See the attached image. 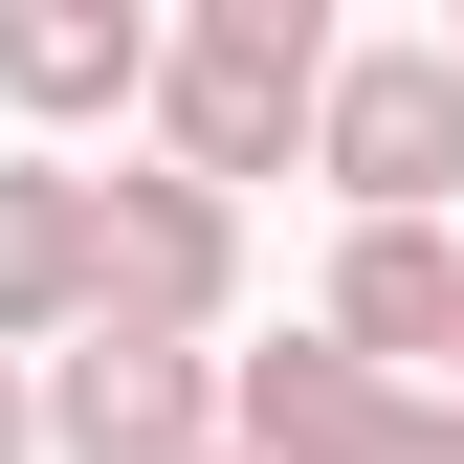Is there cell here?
Listing matches in <instances>:
<instances>
[{"mask_svg": "<svg viewBox=\"0 0 464 464\" xmlns=\"http://www.w3.org/2000/svg\"><path fill=\"white\" fill-rule=\"evenodd\" d=\"M155 111H178V178L244 199V178L310 155V111H332V23H310V0H199V23L155 44Z\"/></svg>", "mask_w": 464, "mask_h": 464, "instance_id": "obj_1", "label": "cell"}, {"mask_svg": "<svg viewBox=\"0 0 464 464\" xmlns=\"http://www.w3.org/2000/svg\"><path fill=\"white\" fill-rule=\"evenodd\" d=\"M221 442H244V464H464V398L354 376L332 332H287V354H244V376H221Z\"/></svg>", "mask_w": 464, "mask_h": 464, "instance_id": "obj_2", "label": "cell"}, {"mask_svg": "<svg viewBox=\"0 0 464 464\" xmlns=\"http://www.w3.org/2000/svg\"><path fill=\"white\" fill-rule=\"evenodd\" d=\"M310 178L354 199V221H442V178H464V67H442V44H332Z\"/></svg>", "mask_w": 464, "mask_h": 464, "instance_id": "obj_3", "label": "cell"}, {"mask_svg": "<svg viewBox=\"0 0 464 464\" xmlns=\"http://www.w3.org/2000/svg\"><path fill=\"white\" fill-rule=\"evenodd\" d=\"M89 244H111L89 332H155V354H199V332H221V287H244V199H199V178H89Z\"/></svg>", "mask_w": 464, "mask_h": 464, "instance_id": "obj_4", "label": "cell"}, {"mask_svg": "<svg viewBox=\"0 0 464 464\" xmlns=\"http://www.w3.org/2000/svg\"><path fill=\"white\" fill-rule=\"evenodd\" d=\"M44 442L67 464H221V376L155 354V332H67L44 354Z\"/></svg>", "mask_w": 464, "mask_h": 464, "instance_id": "obj_5", "label": "cell"}, {"mask_svg": "<svg viewBox=\"0 0 464 464\" xmlns=\"http://www.w3.org/2000/svg\"><path fill=\"white\" fill-rule=\"evenodd\" d=\"M89 287H111L89 178H67V155H23V178H0V354H67V332H89Z\"/></svg>", "mask_w": 464, "mask_h": 464, "instance_id": "obj_6", "label": "cell"}, {"mask_svg": "<svg viewBox=\"0 0 464 464\" xmlns=\"http://www.w3.org/2000/svg\"><path fill=\"white\" fill-rule=\"evenodd\" d=\"M332 354H354V376L464 354V244H442V221H354V266H332Z\"/></svg>", "mask_w": 464, "mask_h": 464, "instance_id": "obj_7", "label": "cell"}, {"mask_svg": "<svg viewBox=\"0 0 464 464\" xmlns=\"http://www.w3.org/2000/svg\"><path fill=\"white\" fill-rule=\"evenodd\" d=\"M0 89H23L44 133H89V111L155 89V23H133V0H23V23H0Z\"/></svg>", "mask_w": 464, "mask_h": 464, "instance_id": "obj_8", "label": "cell"}, {"mask_svg": "<svg viewBox=\"0 0 464 464\" xmlns=\"http://www.w3.org/2000/svg\"><path fill=\"white\" fill-rule=\"evenodd\" d=\"M23 442H44V376H23V354H0V464H23Z\"/></svg>", "mask_w": 464, "mask_h": 464, "instance_id": "obj_9", "label": "cell"}, {"mask_svg": "<svg viewBox=\"0 0 464 464\" xmlns=\"http://www.w3.org/2000/svg\"><path fill=\"white\" fill-rule=\"evenodd\" d=\"M442 67H464V23H442Z\"/></svg>", "mask_w": 464, "mask_h": 464, "instance_id": "obj_10", "label": "cell"}, {"mask_svg": "<svg viewBox=\"0 0 464 464\" xmlns=\"http://www.w3.org/2000/svg\"><path fill=\"white\" fill-rule=\"evenodd\" d=\"M221 464H244V442H221Z\"/></svg>", "mask_w": 464, "mask_h": 464, "instance_id": "obj_11", "label": "cell"}, {"mask_svg": "<svg viewBox=\"0 0 464 464\" xmlns=\"http://www.w3.org/2000/svg\"><path fill=\"white\" fill-rule=\"evenodd\" d=\"M442 376H464V354H442Z\"/></svg>", "mask_w": 464, "mask_h": 464, "instance_id": "obj_12", "label": "cell"}]
</instances>
